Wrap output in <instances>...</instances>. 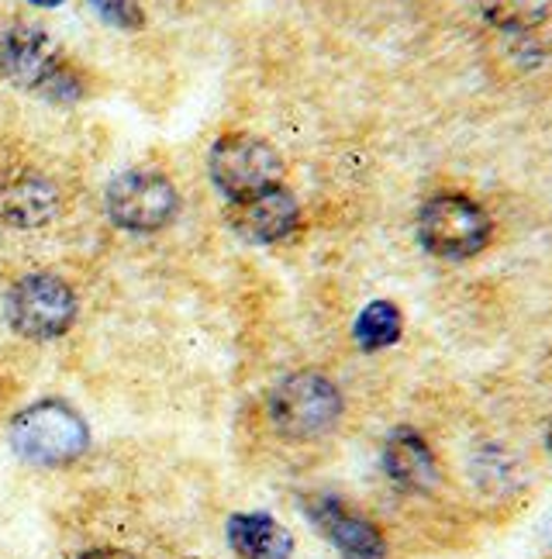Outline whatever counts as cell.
<instances>
[{
    "label": "cell",
    "mask_w": 552,
    "mask_h": 559,
    "mask_svg": "<svg viewBox=\"0 0 552 559\" xmlns=\"http://www.w3.org/2000/svg\"><path fill=\"white\" fill-rule=\"evenodd\" d=\"M80 559H135V556L124 549H94V552H83Z\"/></svg>",
    "instance_id": "cell-16"
},
{
    "label": "cell",
    "mask_w": 552,
    "mask_h": 559,
    "mask_svg": "<svg viewBox=\"0 0 552 559\" xmlns=\"http://www.w3.org/2000/svg\"><path fill=\"white\" fill-rule=\"evenodd\" d=\"M94 11L108 21V25L121 32H139L142 28V8L139 0H91Z\"/></svg>",
    "instance_id": "cell-15"
},
{
    "label": "cell",
    "mask_w": 552,
    "mask_h": 559,
    "mask_svg": "<svg viewBox=\"0 0 552 559\" xmlns=\"http://www.w3.org/2000/svg\"><path fill=\"white\" fill-rule=\"evenodd\" d=\"M76 318V297L59 276L32 273L17 280L8 294V321L17 335L32 342L59 338Z\"/></svg>",
    "instance_id": "cell-6"
},
{
    "label": "cell",
    "mask_w": 552,
    "mask_h": 559,
    "mask_svg": "<svg viewBox=\"0 0 552 559\" xmlns=\"http://www.w3.org/2000/svg\"><path fill=\"white\" fill-rule=\"evenodd\" d=\"M28 4H38V8H59L62 0H28Z\"/></svg>",
    "instance_id": "cell-17"
},
{
    "label": "cell",
    "mask_w": 552,
    "mask_h": 559,
    "mask_svg": "<svg viewBox=\"0 0 552 559\" xmlns=\"http://www.w3.org/2000/svg\"><path fill=\"white\" fill-rule=\"evenodd\" d=\"M400 329H405V318H400L394 300H373L363 311H359L352 335H356V346L376 353V349H387L400 338Z\"/></svg>",
    "instance_id": "cell-13"
},
{
    "label": "cell",
    "mask_w": 552,
    "mask_h": 559,
    "mask_svg": "<svg viewBox=\"0 0 552 559\" xmlns=\"http://www.w3.org/2000/svg\"><path fill=\"white\" fill-rule=\"evenodd\" d=\"M228 546L239 559H290V532L269 514H236L228 522Z\"/></svg>",
    "instance_id": "cell-12"
},
{
    "label": "cell",
    "mask_w": 552,
    "mask_h": 559,
    "mask_svg": "<svg viewBox=\"0 0 552 559\" xmlns=\"http://www.w3.org/2000/svg\"><path fill=\"white\" fill-rule=\"evenodd\" d=\"M545 445H549V456H552V425H549V432H545Z\"/></svg>",
    "instance_id": "cell-19"
},
{
    "label": "cell",
    "mask_w": 552,
    "mask_h": 559,
    "mask_svg": "<svg viewBox=\"0 0 552 559\" xmlns=\"http://www.w3.org/2000/svg\"><path fill=\"white\" fill-rule=\"evenodd\" d=\"M0 76L49 100H76L83 94L80 76L62 49L38 25L25 21L0 28Z\"/></svg>",
    "instance_id": "cell-1"
},
{
    "label": "cell",
    "mask_w": 552,
    "mask_h": 559,
    "mask_svg": "<svg viewBox=\"0 0 552 559\" xmlns=\"http://www.w3.org/2000/svg\"><path fill=\"white\" fill-rule=\"evenodd\" d=\"M384 469L391 484L408 493H429L439 484V463L432 449L411 428H397L384 442Z\"/></svg>",
    "instance_id": "cell-10"
},
{
    "label": "cell",
    "mask_w": 552,
    "mask_h": 559,
    "mask_svg": "<svg viewBox=\"0 0 552 559\" xmlns=\"http://www.w3.org/2000/svg\"><path fill=\"white\" fill-rule=\"evenodd\" d=\"M545 552L552 559V519H549V528H545Z\"/></svg>",
    "instance_id": "cell-18"
},
{
    "label": "cell",
    "mask_w": 552,
    "mask_h": 559,
    "mask_svg": "<svg viewBox=\"0 0 552 559\" xmlns=\"http://www.w3.org/2000/svg\"><path fill=\"white\" fill-rule=\"evenodd\" d=\"M91 442L87 421L62 401H38L11 421V445L21 460L38 466H62Z\"/></svg>",
    "instance_id": "cell-2"
},
{
    "label": "cell",
    "mask_w": 552,
    "mask_h": 559,
    "mask_svg": "<svg viewBox=\"0 0 552 559\" xmlns=\"http://www.w3.org/2000/svg\"><path fill=\"white\" fill-rule=\"evenodd\" d=\"M491 235V214L466 193H435L418 214V239L439 260H470L487 249Z\"/></svg>",
    "instance_id": "cell-3"
},
{
    "label": "cell",
    "mask_w": 552,
    "mask_h": 559,
    "mask_svg": "<svg viewBox=\"0 0 552 559\" xmlns=\"http://www.w3.org/2000/svg\"><path fill=\"white\" fill-rule=\"evenodd\" d=\"M552 0H477L487 25L501 32H532L549 17Z\"/></svg>",
    "instance_id": "cell-14"
},
{
    "label": "cell",
    "mask_w": 552,
    "mask_h": 559,
    "mask_svg": "<svg viewBox=\"0 0 552 559\" xmlns=\"http://www.w3.org/2000/svg\"><path fill=\"white\" fill-rule=\"evenodd\" d=\"M297 218H301V207H297L293 193L284 187H269L256 198L239 201L231 225L249 242H276L297 228Z\"/></svg>",
    "instance_id": "cell-9"
},
{
    "label": "cell",
    "mask_w": 552,
    "mask_h": 559,
    "mask_svg": "<svg viewBox=\"0 0 552 559\" xmlns=\"http://www.w3.org/2000/svg\"><path fill=\"white\" fill-rule=\"evenodd\" d=\"M59 214V190L46 177H14L0 187V218L14 228H41Z\"/></svg>",
    "instance_id": "cell-11"
},
{
    "label": "cell",
    "mask_w": 552,
    "mask_h": 559,
    "mask_svg": "<svg viewBox=\"0 0 552 559\" xmlns=\"http://www.w3.org/2000/svg\"><path fill=\"white\" fill-rule=\"evenodd\" d=\"M177 187L159 169H124L108 187L111 222L129 231H156L177 218Z\"/></svg>",
    "instance_id": "cell-7"
},
{
    "label": "cell",
    "mask_w": 552,
    "mask_h": 559,
    "mask_svg": "<svg viewBox=\"0 0 552 559\" xmlns=\"http://www.w3.org/2000/svg\"><path fill=\"white\" fill-rule=\"evenodd\" d=\"M304 511L311 525L343 552V559H387V539L380 528L338 498H308Z\"/></svg>",
    "instance_id": "cell-8"
},
{
    "label": "cell",
    "mask_w": 552,
    "mask_h": 559,
    "mask_svg": "<svg viewBox=\"0 0 552 559\" xmlns=\"http://www.w3.org/2000/svg\"><path fill=\"white\" fill-rule=\"evenodd\" d=\"M269 418L284 439H317L343 418V394L322 373H293L273 386Z\"/></svg>",
    "instance_id": "cell-4"
},
{
    "label": "cell",
    "mask_w": 552,
    "mask_h": 559,
    "mask_svg": "<svg viewBox=\"0 0 552 559\" xmlns=\"http://www.w3.org/2000/svg\"><path fill=\"white\" fill-rule=\"evenodd\" d=\"M207 169H211L215 187L231 204L256 198V193H263L269 187H280V180H284L280 153H276L266 139L245 135V132L218 139L215 148H211Z\"/></svg>",
    "instance_id": "cell-5"
}]
</instances>
